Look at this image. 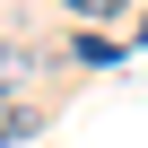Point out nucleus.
I'll use <instances>...</instances> for the list:
<instances>
[{
    "mask_svg": "<svg viewBox=\"0 0 148 148\" xmlns=\"http://www.w3.org/2000/svg\"><path fill=\"white\" fill-rule=\"evenodd\" d=\"M26 131H44V105H18V96H0V148H9V139H26Z\"/></svg>",
    "mask_w": 148,
    "mask_h": 148,
    "instance_id": "obj_1",
    "label": "nucleus"
},
{
    "mask_svg": "<svg viewBox=\"0 0 148 148\" xmlns=\"http://www.w3.org/2000/svg\"><path fill=\"white\" fill-rule=\"evenodd\" d=\"M61 9H79V18H113L122 0H61Z\"/></svg>",
    "mask_w": 148,
    "mask_h": 148,
    "instance_id": "obj_2",
    "label": "nucleus"
}]
</instances>
